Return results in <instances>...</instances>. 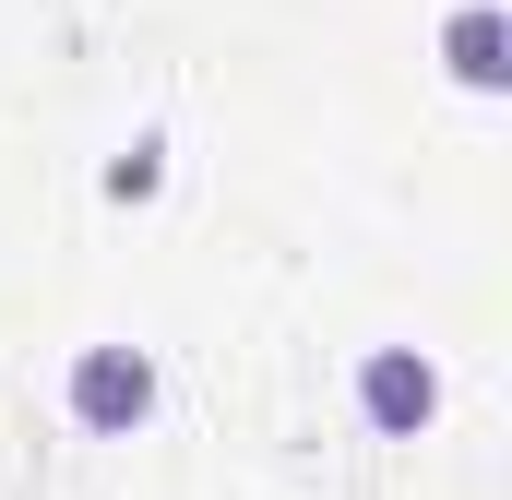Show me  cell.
<instances>
[{"label":"cell","mask_w":512,"mask_h":500,"mask_svg":"<svg viewBox=\"0 0 512 500\" xmlns=\"http://www.w3.org/2000/svg\"><path fill=\"white\" fill-rule=\"evenodd\" d=\"M143 417H155V358H143V346H84V358H72V429L131 441Z\"/></svg>","instance_id":"obj_1"},{"label":"cell","mask_w":512,"mask_h":500,"mask_svg":"<svg viewBox=\"0 0 512 500\" xmlns=\"http://www.w3.org/2000/svg\"><path fill=\"white\" fill-rule=\"evenodd\" d=\"M155 155H167V143H131L120 167H108V191H120V203H143V191H155V179H167V167H155Z\"/></svg>","instance_id":"obj_4"},{"label":"cell","mask_w":512,"mask_h":500,"mask_svg":"<svg viewBox=\"0 0 512 500\" xmlns=\"http://www.w3.org/2000/svg\"><path fill=\"white\" fill-rule=\"evenodd\" d=\"M441 60H453L465 96H501V84H512V24H501V0H465L453 36H441Z\"/></svg>","instance_id":"obj_3"},{"label":"cell","mask_w":512,"mask_h":500,"mask_svg":"<svg viewBox=\"0 0 512 500\" xmlns=\"http://www.w3.org/2000/svg\"><path fill=\"white\" fill-rule=\"evenodd\" d=\"M358 417H370L382 441H417V429L441 417V370H429L417 346H370V358H358Z\"/></svg>","instance_id":"obj_2"}]
</instances>
